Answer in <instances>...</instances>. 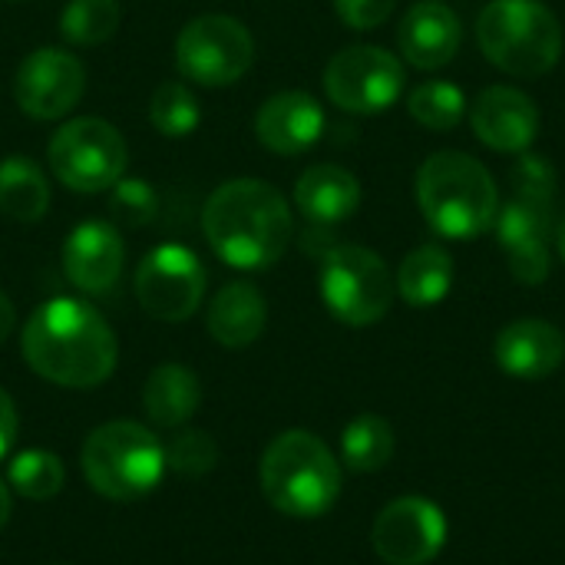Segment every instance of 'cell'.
<instances>
[{"mask_svg": "<svg viewBox=\"0 0 565 565\" xmlns=\"http://www.w3.org/2000/svg\"><path fill=\"white\" fill-rule=\"evenodd\" d=\"M20 348L33 374L73 391H89L109 381L119 358L109 321L79 298L43 301L30 315Z\"/></svg>", "mask_w": 565, "mask_h": 565, "instance_id": "1", "label": "cell"}, {"mask_svg": "<svg viewBox=\"0 0 565 565\" xmlns=\"http://www.w3.org/2000/svg\"><path fill=\"white\" fill-rule=\"evenodd\" d=\"M202 232L225 265L238 271H262L288 252L295 218L288 199L271 182L232 179L209 195L202 209Z\"/></svg>", "mask_w": 565, "mask_h": 565, "instance_id": "2", "label": "cell"}, {"mask_svg": "<svg viewBox=\"0 0 565 565\" xmlns=\"http://www.w3.org/2000/svg\"><path fill=\"white\" fill-rule=\"evenodd\" d=\"M417 202L427 225L454 242H473L493 228L500 195L490 169L460 149H440L417 172Z\"/></svg>", "mask_w": 565, "mask_h": 565, "instance_id": "3", "label": "cell"}, {"mask_svg": "<svg viewBox=\"0 0 565 565\" xmlns=\"http://www.w3.org/2000/svg\"><path fill=\"white\" fill-rule=\"evenodd\" d=\"M258 483L281 516L318 520L334 510L341 497V463L315 434L285 430L265 447Z\"/></svg>", "mask_w": 565, "mask_h": 565, "instance_id": "4", "label": "cell"}, {"mask_svg": "<svg viewBox=\"0 0 565 565\" xmlns=\"http://www.w3.org/2000/svg\"><path fill=\"white\" fill-rule=\"evenodd\" d=\"M86 483L116 503H132L149 497L166 477L162 440L136 420L99 424L79 450Z\"/></svg>", "mask_w": 565, "mask_h": 565, "instance_id": "5", "label": "cell"}, {"mask_svg": "<svg viewBox=\"0 0 565 565\" xmlns=\"http://www.w3.org/2000/svg\"><path fill=\"white\" fill-rule=\"evenodd\" d=\"M483 56L510 76H543L563 56L559 17L543 0H490L477 20Z\"/></svg>", "mask_w": 565, "mask_h": 565, "instance_id": "6", "label": "cell"}, {"mask_svg": "<svg viewBox=\"0 0 565 565\" xmlns=\"http://www.w3.org/2000/svg\"><path fill=\"white\" fill-rule=\"evenodd\" d=\"M321 298L328 311L351 328L377 324L397 295L384 258L364 245H334L321 255Z\"/></svg>", "mask_w": 565, "mask_h": 565, "instance_id": "7", "label": "cell"}, {"mask_svg": "<svg viewBox=\"0 0 565 565\" xmlns=\"http://www.w3.org/2000/svg\"><path fill=\"white\" fill-rule=\"evenodd\" d=\"M46 159L60 185H66L70 192L96 195L113 189L126 175L129 149L113 122L79 116L53 132Z\"/></svg>", "mask_w": 565, "mask_h": 565, "instance_id": "8", "label": "cell"}, {"mask_svg": "<svg viewBox=\"0 0 565 565\" xmlns=\"http://www.w3.org/2000/svg\"><path fill=\"white\" fill-rule=\"evenodd\" d=\"M255 63V40L248 26L228 13H205L189 20L175 36V66L199 86H232Z\"/></svg>", "mask_w": 565, "mask_h": 565, "instance_id": "9", "label": "cell"}, {"mask_svg": "<svg viewBox=\"0 0 565 565\" xmlns=\"http://www.w3.org/2000/svg\"><path fill=\"white\" fill-rule=\"evenodd\" d=\"M404 63L384 46H344L324 66V93L334 106L358 116H377L404 96Z\"/></svg>", "mask_w": 565, "mask_h": 565, "instance_id": "10", "label": "cell"}, {"mask_svg": "<svg viewBox=\"0 0 565 565\" xmlns=\"http://www.w3.org/2000/svg\"><path fill=\"white\" fill-rule=\"evenodd\" d=\"M136 298L156 321H185L205 298V268L185 245H159L136 268Z\"/></svg>", "mask_w": 565, "mask_h": 565, "instance_id": "11", "label": "cell"}, {"mask_svg": "<svg viewBox=\"0 0 565 565\" xmlns=\"http://www.w3.org/2000/svg\"><path fill=\"white\" fill-rule=\"evenodd\" d=\"M371 543L387 565L434 563L447 546V516L434 500L401 497L377 513Z\"/></svg>", "mask_w": 565, "mask_h": 565, "instance_id": "12", "label": "cell"}, {"mask_svg": "<svg viewBox=\"0 0 565 565\" xmlns=\"http://www.w3.org/2000/svg\"><path fill=\"white\" fill-rule=\"evenodd\" d=\"M86 89V70L79 56L60 50V46H40L33 50L20 66L13 79L17 106L33 119H63Z\"/></svg>", "mask_w": 565, "mask_h": 565, "instance_id": "13", "label": "cell"}, {"mask_svg": "<svg viewBox=\"0 0 565 565\" xmlns=\"http://www.w3.org/2000/svg\"><path fill=\"white\" fill-rule=\"evenodd\" d=\"M493 228L516 281L540 285L550 278V238L556 235L553 202L513 195L507 205H500Z\"/></svg>", "mask_w": 565, "mask_h": 565, "instance_id": "14", "label": "cell"}, {"mask_svg": "<svg viewBox=\"0 0 565 565\" xmlns=\"http://www.w3.org/2000/svg\"><path fill=\"white\" fill-rule=\"evenodd\" d=\"M473 132L497 152H526L540 136V106L516 86H487L470 106Z\"/></svg>", "mask_w": 565, "mask_h": 565, "instance_id": "15", "label": "cell"}, {"mask_svg": "<svg viewBox=\"0 0 565 565\" xmlns=\"http://www.w3.org/2000/svg\"><path fill=\"white\" fill-rule=\"evenodd\" d=\"M126 265V245L113 222H79L63 245V271L83 295H106L116 288Z\"/></svg>", "mask_w": 565, "mask_h": 565, "instance_id": "16", "label": "cell"}, {"mask_svg": "<svg viewBox=\"0 0 565 565\" xmlns=\"http://www.w3.org/2000/svg\"><path fill=\"white\" fill-rule=\"evenodd\" d=\"M493 358L516 381H543L565 361V334L543 318H520L497 334Z\"/></svg>", "mask_w": 565, "mask_h": 565, "instance_id": "17", "label": "cell"}, {"mask_svg": "<svg viewBox=\"0 0 565 565\" xmlns=\"http://www.w3.org/2000/svg\"><path fill=\"white\" fill-rule=\"evenodd\" d=\"M255 136L278 156L308 152L324 136V109L311 93L285 89L262 103L255 116Z\"/></svg>", "mask_w": 565, "mask_h": 565, "instance_id": "18", "label": "cell"}, {"mask_svg": "<svg viewBox=\"0 0 565 565\" xmlns=\"http://www.w3.org/2000/svg\"><path fill=\"white\" fill-rule=\"evenodd\" d=\"M463 40V26L460 17L440 3V0H420L414 3L397 30V43L401 53L411 66L417 70H440L447 66Z\"/></svg>", "mask_w": 565, "mask_h": 565, "instance_id": "19", "label": "cell"}, {"mask_svg": "<svg viewBox=\"0 0 565 565\" xmlns=\"http://www.w3.org/2000/svg\"><path fill=\"white\" fill-rule=\"evenodd\" d=\"M295 205L311 225H324V228L341 225L361 205V182L344 166L318 162L298 175Z\"/></svg>", "mask_w": 565, "mask_h": 565, "instance_id": "20", "label": "cell"}, {"mask_svg": "<svg viewBox=\"0 0 565 565\" xmlns=\"http://www.w3.org/2000/svg\"><path fill=\"white\" fill-rule=\"evenodd\" d=\"M268 324V301L252 281H232L225 285L212 305L205 328L222 348H248L262 338Z\"/></svg>", "mask_w": 565, "mask_h": 565, "instance_id": "21", "label": "cell"}, {"mask_svg": "<svg viewBox=\"0 0 565 565\" xmlns=\"http://www.w3.org/2000/svg\"><path fill=\"white\" fill-rule=\"evenodd\" d=\"M202 404V384L185 364H159L142 387L146 417L159 427H185Z\"/></svg>", "mask_w": 565, "mask_h": 565, "instance_id": "22", "label": "cell"}, {"mask_svg": "<svg viewBox=\"0 0 565 565\" xmlns=\"http://www.w3.org/2000/svg\"><path fill=\"white\" fill-rule=\"evenodd\" d=\"M454 275H457V268H454V258L447 248L420 245L401 262L394 281H397V295L411 308H434L450 295Z\"/></svg>", "mask_w": 565, "mask_h": 565, "instance_id": "23", "label": "cell"}, {"mask_svg": "<svg viewBox=\"0 0 565 565\" xmlns=\"http://www.w3.org/2000/svg\"><path fill=\"white\" fill-rule=\"evenodd\" d=\"M50 209V182L43 169L26 156H7L0 162V212L13 222H40Z\"/></svg>", "mask_w": 565, "mask_h": 565, "instance_id": "24", "label": "cell"}, {"mask_svg": "<svg viewBox=\"0 0 565 565\" xmlns=\"http://www.w3.org/2000/svg\"><path fill=\"white\" fill-rule=\"evenodd\" d=\"M344 467L354 473H377L394 457V427L377 414L354 417L341 434Z\"/></svg>", "mask_w": 565, "mask_h": 565, "instance_id": "25", "label": "cell"}, {"mask_svg": "<svg viewBox=\"0 0 565 565\" xmlns=\"http://www.w3.org/2000/svg\"><path fill=\"white\" fill-rule=\"evenodd\" d=\"M407 113H411L420 126H427V129H434V132H447V129H454V126L463 119V113H467V96H463V89H460L457 83H450V79H427V83H420V86L411 89V96H407Z\"/></svg>", "mask_w": 565, "mask_h": 565, "instance_id": "26", "label": "cell"}, {"mask_svg": "<svg viewBox=\"0 0 565 565\" xmlns=\"http://www.w3.org/2000/svg\"><path fill=\"white\" fill-rule=\"evenodd\" d=\"M149 122L166 139L192 136L199 129V122H202V109H199L195 93L179 79L162 83L149 99Z\"/></svg>", "mask_w": 565, "mask_h": 565, "instance_id": "27", "label": "cell"}, {"mask_svg": "<svg viewBox=\"0 0 565 565\" xmlns=\"http://www.w3.org/2000/svg\"><path fill=\"white\" fill-rule=\"evenodd\" d=\"M119 17L116 0H70L60 13V33L73 46H99L116 33Z\"/></svg>", "mask_w": 565, "mask_h": 565, "instance_id": "28", "label": "cell"}, {"mask_svg": "<svg viewBox=\"0 0 565 565\" xmlns=\"http://www.w3.org/2000/svg\"><path fill=\"white\" fill-rule=\"evenodd\" d=\"M7 483L23 500H53L66 483V470L63 460L50 450H23L10 460Z\"/></svg>", "mask_w": 565, "mask_h": 565, "instance_id": "29", "label": "cell"}, {"mask_svg": "<svg viewBox=\"0 0 565 565\" xmlns=\"http://www.w3.org/2000/svg\"><path fill=\"white\" fill-rule=\"evenodd\" d=\"M156 212H159V195L146 179H126L122 175L109 189V215L119 225L142 228V225H149L156 218Z\"/></svg>", "mask_w": 565, "mask_h": 565, "instance_id": "30", "label": "cell"}, {"mask_svg": "<svg viewBox=\"0 0 565 565\" xmlns=\"http://www.w3.org/2000/svg\"><path fill=\"white\" fill-rule=\"evenodd\" d=\"M218 463V447L205 430H182L166 447V467L179 477H205Z\"/></svg>", "mask_w": 565, "mask_h": 565, "instance_id": "31", "label": "cell"}, {"mask_svg": "<svg viewBox=\"0 0 565 565\" xmlns=\"http://www.w3.org/2000/svg\"><path fill=\"white\" fill-rule=\"evenodd\" d=\"M513 192L526 195V199H543V202H556V169L546 156L536 152H520L513 172Z\"/></svg>", "mask_w": 565, "mask_h": 565, "instance_id": "32", "label": "cell"}, {"mask_svg": "<svg viewBox=\"0 0 565 565\" xmlns=\"http://www.w3.org/2000/svg\"><path fill=\"white\" fill-rule=\"evenodd\" d=\"M394 3L397 0H334V10L351 30H374L394 13Z\"/></svg>", "mask_w": 565, "mask_h": 565, "instance_id": "33", "label": "cell"}, {"mask_svg": "<svg viewBox=\"0 0 565 565\" xmlns=\"http://www.w3.org/2000/svg\"><path fill=\"white\" fill-rule=\"evenodd\" d=\"M17 430H20V417H17V407L10 401L7 391H0V460L10 454V447L17 444Z\"/></svg>", "mask_w": 565, "mask_h": 565, "instance_id": "34", "label": "cell"}, {"mask_svg": "<svg viewBox=\"0 0 565 565\" xmlns=\"http://www.w3.org/2000/svg\"><path fill=\"white\" fill-rule=\"evenodd\" d=\"M13 324H17V311H13V301L0 291V344L10 338V331H13Z\"/></svg>", "mask_w": 565, "mask_h": 565, "instance_id": "35", "label": "cell"}, {"mask_svg": "<svg viewBox=\"0 0 565 565\" xmlns=\"http://www.w3.org/2000/svg\"><path fill=\"white\" fill-rule=\"evenodd\" d=\"M7 520H10V490H7V483L0 480V530L7 526Z\"/></svg>", "mask_w": 565, "mask_h": 565, "instance_id": "36", "label": "cell"}, {"mask_svg": "<svg viewBox=\"0 0 565 565\" xmlns=\"http://www.w3.org/2000/svg\"><path fill=\"white\" fill-rule=\"evenodd\" d=\"M553 238H556V245H559V255H563V262H565V215L559 218V222H556V235H553Z\"/></svg>", "mask_w": 565, "mask_h": 565, "instance_id": "37", "label": "cell"}]
</instances>
